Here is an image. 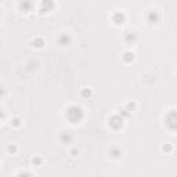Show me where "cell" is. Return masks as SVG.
I'll use <instances>...</instances> for the list:
<instances>
[{"mask_svg": "<svg viewBox=\"0 0 177 177\" xmlns=\"http://www.w3.org/2000/svg\"><path fill=\"white\" fill-rule=\"evenodd\" d=\"M8 151H10V152H15V147H8Z\"/></svg>", "mask_w": 177, "mask_h": 177, "instance_id": "cell-1", "label": "cell"}]
</instances>
